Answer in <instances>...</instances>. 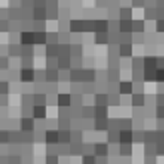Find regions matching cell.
Segmentation results:
<instances>
[{
	"label": "cell",
	"mask_w": 164,
	"mask_h": 164,
	"mask_svg": "<svg viewBox=\"0 0 164 164\" xmlns=\"http://www.w3.org/2000/svg\"><path fill=\"white\" fill-rule=\"evenodd\" d=\"M68 102H70V98H68V96H60V104H62V106H66Z\"/></svg>",
	"instance_id": "6da1fadb"
}]
</instances>
